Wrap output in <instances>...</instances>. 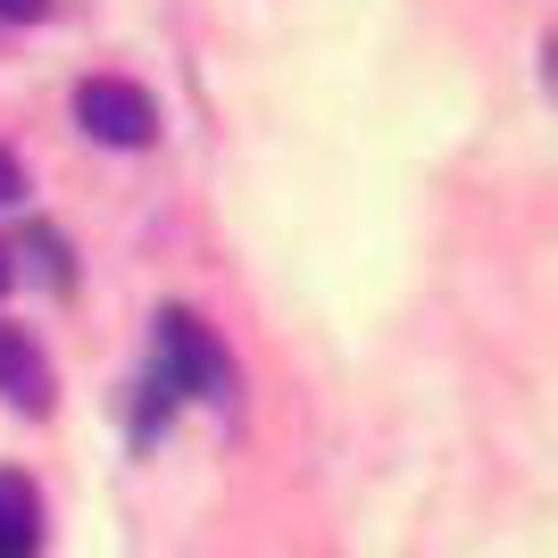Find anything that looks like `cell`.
Here are the masks:
<instances>
[{"instance_id":"obj_1","label":"cell","mask_w":558,"mask_h":558,"mask_svg":"<svg viewBox=\"0 0 558 558\" xmlns=\"http://www.w3.org/2000/svg\"><path fill=\"white\" fill-rule=\"evenodd\" d=\"M75 125L93 142H109V150H142V142L159 134V109L125 75H93V84H75Z\"/></svg>"},{"instance_id":"obj_2","label":"cell","mask_w":558,"mask_h":558,"mask_svg":"<svg viewBox=\"0 0 558 558\" xmlns=\"http://www.w3.org/2000/svg\"><path fill=\"white\" fill-rule=\"evenodd\" d=\"M159 350H167V375L159 384H201V392H226V367H217L209 333H201V317L192 308H167L159 317Z\"/></svg>"},{"instance_id":"obj_3","label":"cell","mask_w":558,"mask_h":558,"mask_svg":"<svg viewBox=\"0 0 558 558\" xmlns=\"http://www.w3.org/2000/svg\"><path fill=\"white\" fill-rule=\"evenodd\" d=\"M0 392L17 400V409H50V359L17 326H0Z\"/></svg>"},{"instance_id":"obj_4","label":"cell","mask_w":558,"mask_h":558,"mask_svg":"<svg viewBox=\"0 0 558 558\" xmlns=\"http://www.w3.org/2000/svg\"><path fill=\"white\" fill-rule=\"evenodd\" d=\"M43 550V500L25 475H0V558H34Z\"/></svg>"},{"instance_id":"obj_5","label":"cell","mask_w":558,"mask_h":558,"mask_svg":"<svg viewBox=\"0 0 558 558\" xmlns=\"http://www.w3.org/2000/svg\"><path fill=\"white\" fill-rule=\"evenodd\" d=\"M0 17H9V25H25V17H43V0H0Z\"/></svg>"},{"instance_id":"obj_6","label":"cell","mask_w":558,"mask_h":558,"mask_svg":"<svg viewBox=\"0 0 558 558\" xmlns=\"http://www.w3.org/2000/svg\"><path fill=\"white\" fill-rule=\"evenodd\" d=\"M0 201H17V159L0 150Z\"/></svg>"},{"instance_id":"obj_7","label":"cell","mask_w":558,"mask_h":558,"mask_svg":"<svg viewBox=\"0 0 558 558\" xmlns=\"http://www.w3.org/2000/svg\"><path fill=\"white\" fill-rule=\"evenodd\" d=\"M0 292H9V258H0Z\"/></svg>"}]
</instances>
